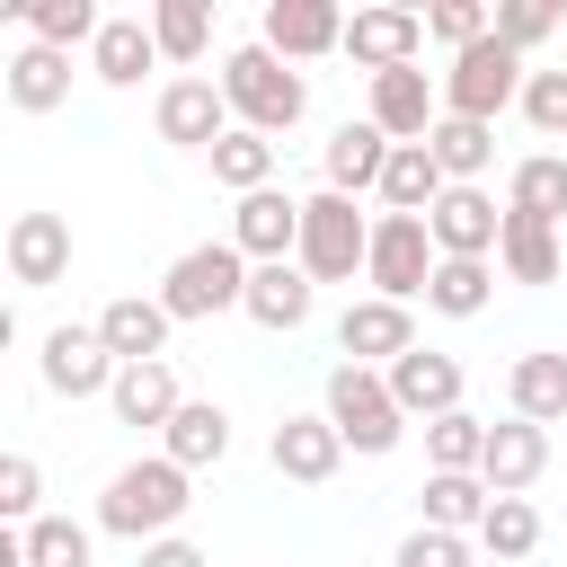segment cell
Listing matches in <instances>:
<instances>
[{"instance_id":"obj_37","label":"cell","mask_w":567,"mask_h":567,"mask_svg":"<svg viewBox=\"0 0 567 567\" xmlns=\"http://www.w3.org/2000/svg\"><path fill=\"white\" fill-rule=\"evenodd\" d=\"M97 9L89 0H27V44H53V53H71V44H97Z\"/></svg>"},{"instance_id":"obj_1","label":"cell","mask_w":567,"mask_h":567,"mask_svg":"<svg viewBox=\"0 0 567 567\" xmlns=\"http://www.w3.org/2000/svg\"><path fill=\"white\" fill-rule=\"evenodd\" d=\"M186 505H195V478H186L168 452H142V461H124V470L106 478V496H97V532L151 549V540H168V532L186 523Z\"/></svg>"},{"instance_id":"obj_9","label":"cell","mask_w":567,"mask_h":567,"mask_svg":"<svg viewBox=\"0 0 567 567\" xmlns=\"http://www.w3.org/2000/svg\"><path fill=\"white\" fill-rule=\"evenodd\" d=\"M151 124H159V142H177V151H213L239 115H230V97H221V80H204V71H177L168 89H159V106H151Z\"/></svg>"},{"instance_id":"obj_35","label":"cell","mask_w":567,"mask_h":567,"mask_svg":"<svg viewBox=\"0 0 567 567\" xmlns=\"http://www.w3.org/2000/svg\"><path fill=\"white\" fill-rule=\"evenodd\" d=\"M425 151L443 159V177H452V186H478V177H487V159H496V124H461V115H443V124L425 133Z\"/></svg>"},{"instance_id":"obj_6","label":"cell","mask_w":567,"mask_h":567,"mask_svg":"<svg viewBox=\"0 0 567 567\" xmlns=\"http://www.w3.org/2000/svg\"><path fill=\"white\" fill-rule=\"evenodd\" d=\"M523 53L514 44H496V35H478L470 53H452V71H443V115H461V124H496L505 106H523Z\"/></svg>"},{"instance_id":"obj_33","label":"cell","mask_w":567,"mask_h":567,"mask_svg":"<svg viewBox=\"0 0 567 567\" xmlns=\"http://www.w3.org/2000/svg\"><path fill=\"white\" fill-rule=\"evenodd\" d=\"M204 159H213V177H221L230 195H266V186H275V142H266V133H248V124H230Z\"/></svg>"},{"instance_id":"obj_42","label":"cell","mask_w":567,"mask_h":567,"mask_svg":"<svg viewBox=\"0 0 567 567\" xmlns=\"http://www.w3.org/2000/svg\"><path fill=\"white\" fill-rule=\"evenodd\" d=\"M549 35H558V9H549V0H505V9H496V44L532 53V44H549Z\"/></svg>"},{"instance_id":"obj_38","label":"cell","mask_w":567,"mask_h":567,"mask_svg":"<svg viewBox=\"0 0 567 567\" xmlns=\"http://www.w3.org/2000/svg\"><path fill=\"white\" fill-rule=\"evenodd\" d=\"M478 452H487V416L452 408V416L425 425V461H434V470H478Z\"/></svg>"},{"instance_id":"obj_40","label":"cell","mask_w":567,"mask_h":567,"mask_svg":"<svg viewBox=\"0 0 567 567\" xmlns=\"http://www.w3.org/2000/svg\"><path fill=\"white\" fill-rule=\"evenodd\" d=\"M425 35L452 44V53H470L478 35H496V9H487V0H434V9H425Z\"/></svg>"},{"instance_id":"obj_36","label":"cell","mask_w":567,"mask_h":567,"mask_svg":"<svg viewBox=\"0 0 567 567\" xmlns=\"http://www.w3.org/2000/svg\"><path fill=\"white\" fill-rule=\"evenodd\" d=\"M478 549H487L496 567H523V558L540 549V514H532V496H496L487 523H478Z\"/></svg>"},{"instance_id":"obj_18","label":"cell","mask_w":567,"mask_h":567,"mask_svg":"<svg viewBox=\"0 0 567 567\" xmlns=\"http://www.w3.org/2000/svg\"><path fill=\"white\" fill-rule=\"evenodd\" d=\"M168 310H159V292H115L106 310H97V337H106V354L115 363H168Z\"/></svg>"},{"instance_id":"obj_17","label":"cell","mask_w":567,"mask_h":567,"mask_svg":"<svg viewBox=\"0 0 567 567\" xmlns=\"http://www.w3.org/2000/svg\"><path fill=\"white\" fill-rule=\"evenodd\" d=\"M540 470H549V425H532V416H496V425H487V452H478L487 496H523Z\"/></svg>"},{"instance_id":"obj_7","label":"cell","mask_w":567,"mask_h":567,"mask_svg":"<svg viewBox=\"0 0 567 567\" xmlns=\"http://www.w3.org/2000/svg\"><path fill=\"white\" fill-rule=\"evenodd\" d=\"M434 266H443V248H434L425 213H381V221H372V257H363V284H372L381 301H425Z\"/></svg>"},{"instance_id":"obj_24","label":"cell","mask_w":567,"mask_h":567,"mask_svg":"<svg viewBox=\"0 0 567 567\" xmlns=\"http://www.w3.org/2000/svg\"><path fill=\"white\" fill-rule=\"evenodd\" d=\"M159 452H168L186 478H195V470H213V461H230V408H221V399H186V408L168 416Z\"/></svg>"},{"instance_id":"obj_34","label":"cell","mask_w":567,"mask_h":567,"mask_svg":"<svg viewBox=\"0 0 567 567\" xmlns=\"http://www.w3.org/2000/svg\"><path fill=\"white\" fill-rule=\"evenodd\" d=\"M487 301H496V266L487 257H443L434 284H425V310H443V319H478Z\"/></svg>"},{"instance_id":"obj_14","label":"cell","mask_w":567,"mask_h":567,"mask_svg":"<svg viewBox=\"0 0 567 567\" xmlns=\"http://www.w3.org/2000/svg\"><path fill=\"white\" fill-rule=\"evenodd\" d=\"M230 248H239L248 266H284V257L301 248V195H284V186L239 195V213H230Z\"/></svg>"},{"instance_id":"obj_31","label":"cell","mask_w":567,"mask_h":567,"mask_svg":"<svg viewBox=\"0 0 567 567\" xmlns=\"http://www.w3.org/2000/svg\"><path fill=\"white\" fill-rule=\"evenodd\" d=\"M151 44H159V62L195 71L213 44V0H151Z\"/></svg>"},{"instance_id":"obj_39","label":"cell","mask_w":567,"mask_h":567,"mask_svg":"<svg viewBox=\"0 0 567 567\" xmlns=\"http://www.w3.org/2000/svg\"><path fill=\"white\" fill-rule=\"evenodd\" d=\"M27 567H89V523L35 514V523H27Z\"/></svg>"},{"instance_id":"obj_15","label":"cell","mask_w":567,"mask_h":567,"mask_svg":"<svg viewBox=\"0 0 567 567\" xmlns=\"http://www.w3.org/2000/svg\"><path fill=\"white\" fill-rule=\"evenodd\" d=\"M0 257H9V284L18 292H44V284L71 275V221L62 213H18L9 239H0Z\"/></svg>"},{"instance_id":"obj_32","label":"cell","mask_w":567,"mask_h":567,"mask_svg":"<svg viewBox=\"0 0 567 567\" xmlns=\"http://www.w3.org/2000/svg\"><path fill=\"white\" fill-rule=\"evenodd\" d=\"M496 275H514V284H558V230H549V221H532V213H505Z\"/></svg>"},{"instance_id":"obj_11","label":"cell","mask_w":567,"mask_h":567,"mask_svg":"<svg viewBox=\"0 0 567 567\" xmlns=\"http://www.w3.org/2000/svg\"><path fill=\"white\" fill-rule=\"evenodd\" d=\"M425 53V9H354L346 18V62L354 71H408Z\"/></svg>"},{"instance_id":"obj_20","label":"cell","mask_w":567,"mask_h":567,"mask_svg":"<svg viewBox=\"0 0 567 567\" xmlns=\"http://www.w3.org/2000/svg\"><path fill=\"white\" fill-rule=\"evenodd\" d=\"M390 133L363 115V124H337L328 133V151H319V168H328V195H381V168H390Z\"/></svg>"},{"instance_id":"obj_45","label":"cell","mask_w":567,"mask_h":567,"mask_svg":"<svg viewBox=\"0 0 567 567\" xmlns=\"http://www.w3.org/2000/svg\"><path fill=\"white\" fill-rule=\"evenodd\" d=\"M142 567H213V558H204L195 540H177V532H168V540H151V549H142Z\"/></svg>"},{"instance_id":"obj_27","label":"cell","mask_w":567,"mask_h":567,"mask_svg":"<svg viewBox=\"0 0 567 567\" xmlns=\"http://www.w3.org/2000/svg\"><path fill=\"white\" fill-rule=\"evenodd\" d=\"M443 159L425 151V142H399L390 151V168H381V213H434L443 204Z\"/></svg>"},{"instance_id":"obj_10","label":"cell","mask_w":567,"mask_h":567,"mask_svg":"<svg viewBox=\"0 0 567 567\" xmlns=\"http://www.w3.org/2000/svg\"><path fill=\"white\" fill-rule=\"evenodd\" d=\"M257 44L301 71V62H319V53H346V9H337V0H266Z\"/></svg>"},{"instance_id":"obj_5","label":"cell","mask_w":567,"mask_h":567,"mask_svg":"<svg viewBox=\"0 0 567 567\" xmlns=\"http://www.w3.org/2000/svg\"><path fill=\"white\" fill-rule=\"evenodd\" d=\"M337 434H346V452H363V461H381V452H399V434H408V408L390 399V381L372 372V363H337L328 372V408H319Z\"/></svg>"},{"instance_id":"obj_4","label":"cell","mask_w":567,"mask_h":567,"mask_svg":"<svg viewBox=\"0 0 567 567\" xmlns=\"http://www.w3.org/2000/svg\"><path fill=\"white\" fill-rule=\"evenodd\" d=\"M363 257H372V221L354 213V195H328V186L301 195V248H292V266L310 284H354Z\"/></svg>"},{"instance_id":"obj_28","label":"cell","mask_w":567,"mask_h":567,"mask_svg":"<svg viewBox=\"0 0 567 567\" xmlns=\"http://www.w3.org/2000/svg\"><path fill=\"white\" fill-rule=\"evenodd\" d=\"M151 62H159V44H151V18H106V27H97V44H89V71H97L106 89H133Z\"/></svg>"},{"instance_id":"obj_16","label":"cell","mask_w":567,"mask_h":567,"mask_svg":"<svg viewBox=\"0 0 567 567\" xmlns=\"http://www.w3.org/2000/svg\"><path fill=\"white\" fill-rule=\"evenodd\" d=\"M363 115H372V124H381L390 142H425V133L443 124V80H425L416 62H408V71H381V80H372V106H363Z\"/></svg>"},{"instance_id":"obj_8","label":"cell","mask_w":567,"mask_h":567,"mask_svg":"<svg viewBox=\"0 0 567 567\" xmlns=\"http://www.w3.org/2000/svg\"><path fill=\"white\" fill-rule=\"evenodd\" d=\"M35 372H44V390H53V399H106L124 363L106 354L97 319H89V328L71 319V328H44V354H35Z\"/></svg>"},{"instance_id":"obj_13","label":"cell","mask_w":567,"mask_h":567,"mask_svg":"<svg viewBox=\"0 0 567 567\" xmlns=\"http://www.w3.org/2000/svg\"><path fill=\"white\" fill-rule=\"evenodd\" d=\"M425 230H434V248H443V257H487V266H496L505 213H496V195H487V186H443V204L425 213Z\"/></svg>"},{"instance_id":"obj_21","label":"cell","mask_w":567,"mask_h":567,"mask_svg":"<svg viewBox=\"0 0 567 567\" xmlns=\"http://www.w3.org/2000/svg\"><path fill=\"white\" fill-rule=\"evenodd\" d=\"M381 381H390V399L408 408V425H416V416L434 425V416H452V408H461V363H452V354H434V346L399 354Z\"/></svg>"},{"instance_id":"obj_3","label":"cell","mask_w":567,"mask_h":567,"mask_svg":"<svg viewBox=\"0 0 567 567\" xmlns=\"http://www.w3.org/2000/svg\"><path fill=\"white\" fill-rule=\"evenodd\" d=\"M248 257L230 248V239H204V248H186L168 275H159V310L186 328V319H221V310H248Z\"/></svg>"},{"instance_id":"obj_41","label":"cell","mask_w":567,"mask_h":567,"mask_svg":"<svg viewBox=\"0 0 567 567\" xmlns=\"http://www.w3.org/2000/svg\"><path fill=\"white\" fill-rule=\"evenodd\" d=\"M390 567H478V558H470V532H434V523H416V532L399 540Z\"/></svg>"},{"instance_id":"obj_30","label":"cell","mask_w":567,"mask_h":567,"mask_svg":"<svg viewBox=\"0 0 567 567\" xmlns=\"http://www.w3.org/2000/svg\"><path fill=\"white\" fill-rule=\"evenodd\" d=\"M505 213H532V221H567V159L558 151H532V159H514V177H505Z\"/></svg>"},{"instance_id":"obj_19","label":"cell","mask_w":567,"mask_h":567,"mask_svg":"<svg viewBox=\"0 0 567 567\" xmlns=\"http://www.w3.org/2000/svg\"><path fill=\"white\" fill-rule=\"evenodd\" d=\"M266 461H275L292 487H328L337 461H346V434H337L328 416H284V425L266 434Z\"/></svg>"},{"instance_id":"obj_29","label":"cell","mask_w":567,"mask_h":567,"mask_svg":"<svg viewBox=\"0 0 567 567\" xmlns=\"http://www.w3.org/2000/svg\"><path fill=\"white\" fill-rule=\"evenodd\" d=\"M416 496H425V523H434V532H478V523H487V505H496L478 470H425V487H416Z\"/></svg>"},{"instance_id":"obj_2","label":"cell","mask_w":567,"mask_h":567,"mask_svg":"<svg viewBox=\"0 0 567 567\" xmlns=\"http://www.w3.org/2000/svg\"><path fill=\"white\" fill-rule=\"evenodd\" d=\"M221 97H230V115L248 124V133H292L301 115H310V80L284 62V53H266V44H239V53H221Z\"/></svg>"},{"instance_id":"obj_12","label":"cell","mask_w":567,"mask_h":567,"mask_svg":"<svg viewBox=\"0 0 567 567\" xmlns=\"http://www.w3.org/2000/svg\"><path fill=\"white\" fill-rule=\"evenodd\" d=\"M337 346H346V363H372V372H390L399 354H416V319H408V301H381V292H363V301H346V319H337Z\"/></svg>"},{"instance_id":"obj_46","label":"cell","mask_w":567,"mask_h":567,"mask_svg":"<svg viewBox=\"0 0 567 567\" xmlns=\"http://www.w3.org/2000/svg\"><path fill=\"white\" fill-rule=\"evenodd\" d=\"M478 567H496V558H478Z\"/></svg>"},{"instance_id":"obj_22","label":"cell","mask_w":567,"mask_h":567,"mask_svg":"<svg viewBox=\"0 0 567 567\" xmlns=\"http://www.w3.org/2000/svg\"><path fill=\"white\" fill-rule=\"evenodd\" d=\"M505 416H532V425H567V354L532 346L505 363Z\"/></svg>"},{"instance_id":"obj_43","label":"cell","mask_w":567,"mask_h":567,"mask_svg":"<svg viewBox=\"0 0 567 567\" xmlns=\"http://www.w3.org/2000/svg\"><path fill=\"white\" fill-rule=\"evenodd\" d=\"M35 505H44V470H35L27 452H9V461H0V514L27 532V523H35Z\"/></svg>"},{"instance_id":"obj_23","label":"cell","mask_w":567,"mask_h":567,"mask_svg":"<svg viewBox=\"0 0 567 567\" xmlns=\"http://www.w3.org/2000/svg\"><path fill=\"white\" fill-rule=\"evenodd\" d=\"M0 89H9L18 115H53V106L71 97V53H53V44H18V53L0 62Z\"/></svg>"},{"instance_id":"obj_25","label":"cell","mask_w":567,"mask_h":567,"mask_svg":"<svg viewBox=\"0 0 567 567\" xmlns=\"http://www.w3.org/2000/svg\"><path fill=\"white\" fill-rule=\"evenodd\" d=\"M106 408H115V425H151V434H168V416H177L186 399H177V372H168V363H124L115 390H106Z\"/></svg>"},{"instance_id":"obj_44","label":"cell","mask_w":567,"mask_h":567,"mask_svg":"<svg viewBox=\"0 0 567 567\" xmlns=\"http://www.w3.org/2000/svg\"><path fill=\"white\" fill-rule=\"evenodd\" d=\"M523 124L549 133V142L567 133V71H532V80H523Z\"/></svg>"},{"instance_id":"obj_26","label":"cell","mask_w":567,"mask_h":567,"mask_svg":"<svg viewBox=\"0 0 567 567\" xmlns=\"http://www.w3.org/2000/svg\"><path fill=\"white\" fill-rule=\"evenodd\" d=\"M310 301H319V284H310V275H301L292 257H284V266H257V275H248V319H257V328H275V337H292V328L310 319Z\"/></svg>"}]
</instances>
